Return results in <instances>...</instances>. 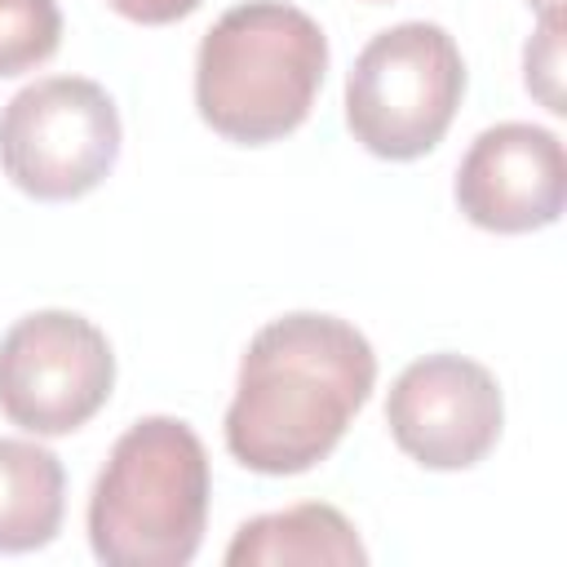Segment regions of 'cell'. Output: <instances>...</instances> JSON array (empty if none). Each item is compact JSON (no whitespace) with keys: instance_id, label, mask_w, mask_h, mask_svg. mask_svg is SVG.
<instances>
[{"instance_id":"cell-1","label":"cell","mask_w":567,"mask_h":567,"mask_svg":"<svg viewBox=\"0 0 567 567\" xmlns=\"http://www.w3.org/2000/svg\"><path fill=\"white\" fill-rule=\"evenodd\" d=\"M372 381L377 354L354 323L315 310L270 319L239 359L226 452L252 474H306L341 443Z\"/></svg>"},{"instance_id":"cell-2","label":"cell","mask_w":567,"mask_h":567,"mask_svg":"<svg viewBox=\"0 0 567 567\" xmlns=\"http://www.w3.org/2000/svg\"><path fill=\"white\" fill-rule=\"evenodd\" d=\"M323 71L328 35L306 9L284 0H244L199 40L195 106L226 142L266 146L310 115Z\"/></svg>"},{"instance_id":"cell-3","label":"cell","mask_w":567,"mask_h":567,"mask_svg":"<svg viewBox=\"0 0 567 567\" xmlns=\"http://www.w3.org/2000/svg\"><path fill=\"white\" fill-rule=\"evenodd\" d=\"M208 452L177 416L133 421L93 492L89 545L106 567H182L208 523Z\"/></svg>"},{"instance_id":"cell-4","label":"cell","mask_w":567,"mask_h":567,"mask_svg":"<svg viewBox=\"0 0 567 567\" xmlns=\"http://www.w3.org/2000/svg\"><path fill=\"white\" fill-rule=\"evenodd\" d=\"M465 97V62L439 22H399L372 35L346 75V124L381 159L434 151Z\"/></svg>"},{"instance_id":"cell-5","label":"cell","mask_w":567,"mask_h":567,"mask_svg":"<svg viewBox=\"0 0 567 567\" xmlns=\"http://www.w3.org/2000/svg\"><path fill=\"white\" fill-rule=\"evenodd\" d=\"M120 159V111L97 80L49 75L0 111V164L31 199H80Z\"/></svg>"},{"instance_id":"cell-6","label":"cell","mask_w":567,"mask_h":567,"mask_svg":"<svg viewBox=\"0 0 567 567\" xmlns=\"http://www.w3.org/2000/svg\"><path fill=\"white\" fill-rule=\"evenodd\" d=\"M115 385L106 332L75 310L22 315L0 337V412L44 439L71 434L102 412Z\"/></svg>"},{"instance_id":"cell-7","label":"cell","mask_w":567,"mask_h":567,"mask_svg":"<svg viewBox=\"0 0 567 567\" xmlns=\"http://www.w3.org/2000/svg\"><path fill=\"white\" fill-rule=\"evenodd\" d=\"M385 425L399 452H408L416 465L470 470L496 447L505 399L483 363L465 354H425L394 377Z\"/></svg>"},{"instance_id":"cell-8","label":"cell","mask_w":567,"mask_h":567,"mask_svg":"<svg viewBox=\"0 0 567 567\" xmlns=\"http://www.w3.org/2000/svg\"><path fill=\"white\" fill-rule=\"evenodd\" d=\"M456 208L496 235L554 226L567 204V155L558 133L523 120L483 128L456 168Z\"/></svg>"},{"instance_id":"cell-9","label":"cell","mask_w":567,"mask_h":567,"mask_svg":"<svg viewBox=\"0 0 567 567\" xmlns=\"http://www.w3.org/2000/svg\"><path fill=\"white\" fill-rule=\"evenodd\" d=\"M275 563H328V567H363L368 549L354 536L350 518L337 505L301 501L275 514H257L239 523L226 545V567H275Z\"/></svg>"},{"instance_id":"cell-10","label":"cell","mask_w":567,"mask_h":567,"mask_svg":"<svg viewBox=\"0 0 567 567\" xmlns=\"http://www.w3.org/2000/svg\"><path fill=\"white\" fill-rule=\"evenodd\" d=\"M62 461L31 439H0V554L44 549L62 532Z\"/></svg>"},{"instance_id":"cell-11","label":"cell","mask_w":567,"mask_h":567,"mask_svg":"<svg viewBox=\"0 0 567 567\" xmlns=\"http://www.w3.org/2000/svg\"><path fill=\"white\" fill-rule=\"evenodd\" d=\"M62 44L58 0H0V80L35 71Z\"/></svg>"},{"instance_id":"cell-12","label":"cell","mask_w":567,"mask_h":567,"mask_svg":"<svg viewBox=\"0 0 567 567\" xmlns=\"http://www.w3.org/2000/svg\"><path fill=\"white\" fill-rule=\"evenodd\" d=\"M523 80L554 115L567 111V102H563V22L540 18V31L523 49Z\"/></svg>"},{"instance_id":"cell-13","label":"cell","mask_w":567,"mask_h":567,"mask_svg":"<svg viewBox=\"0 0 567 567\" xmlns=\"http://www.w3.org/2000/svg\"><path fill=\"white\" fill-rule=\"evenodd\" d=\"M120 18L128 22H142V27H164V22H177L186 13H195L204 0H106Z\"/></svg>"},{"instance_id":"cell-14","label":"cell","mask_w":567,"mask_h":567,"mask_svg":"<svg viewBox=\"0 0 567 567\" xmlns=\"http://www.w3.org/2000/svg\"><path fill=\"white\" fill-rule=\"evenodd\" d=\"M527 4H536V13H540V18L563 22V0H527Z\"/></svg>"},{"instance_id":"cell-15","label":"cell","mask_w":567,"mask_h":567,"mask_svg":"<svg viewBox=\"0 0 567 567\" xmlns=\"http://www.w3.org/2000/svg\"><path fill=\"white\" fill-rule=\"evenodd\" d=\"M372 4H381V0H372Z\"/></svg>"}]
</instances>
